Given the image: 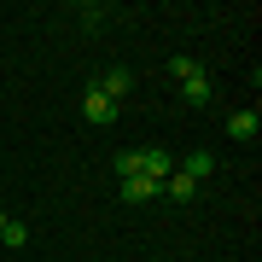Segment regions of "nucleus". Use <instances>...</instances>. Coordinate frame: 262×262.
I'll list each match as a JSON object with an SVG mask.
<instances>
[{
    "mask_svg": "<svg viewBox=\"0 0 262 262\" xmlns=\"http://www.w3.org/2000/svg\"><path fill=\"white\" fill-rule=\"evenodd\" d=\"M163 192H169V198H181V204H187V198L198 192V181H187V175H181V169H175V175H163Z\"/></svg>",
    "mask_w": 262,
    "mask_h": 262,
    "instance_id": "0eeeda50",
    "label": "nucleus"
},
{
    "mask_svg": "<svg viewBox=\"0 0 262 262\" xmlns=\"http://www.w3.org/2000/svg\"><path fill=\"white\" fill-rule=\"evenodd\" d=\"M192 70H204V64H198V58H187V53H181V58H169V76H181V82H187Z\"/></svg>",
    "mask_w": 262,
    "mask_h": 262,
    "instance_id": "9d476101",
    "label": "nucleus"
},
{
    "mask_svg": "<svg viewBox=\"0 0 262 262\" xmlns=\"http://www.w3.org/2000/svg\"><path fill=\"white\" fill-rule=\"evenodd\" d=\"M256 128H262L256 111H233V117H227V134H233V140H256Z\"/></svg>",
    "mask_w": 262,
    "mask_h": 262,
    "instance_id": "20e7f679",
    "label": "nucleus"
},
{
    "mask_svg": "<svg viewBox=\"0 0 262 262\" xmlns=\"http://www.w3.org/2000/svg\"><path fill=\"white\" fill-rule=\"evenodd\" d=\"M181 99H192V105H204V99H210V76H204V70H192L187 82H181Z\"/></svg>",
    "mask_w": 262,
    "mask_h": 262,
    "instance_id": "39448f33",
    "label": "nucleus"
},
{
    "mask_svg": "<svg viewBox=\"0 0 262 262\" xmlns=\"http://www.w3.org/2000/svg\"><path fill=\"white\" fill-rule=\"evenodd\" d=\"M0 227H6V210H0Z\"/></svg>",
    "mask_w": 262,
    "mask_h": 262,
    "instance_id": "9b49d317",
    "label": "nucleus"
},
{
    "mask_svg": "<svg viewBox=\"0 0 262 262\" xmlns=\"http://www.w3.org/2000/svg\"><path fill=\"white\" fill-rule=\"evenodd\" d=\"M163 192V181H151V175H128L122 181V198H128V204H146V198H158Z\"/></svg>",
    "mask_w": 262,
    "mask_h": 262,
    "instance_id": "7ed1b4c3",
    "label": "nucleus"
},
{
    "mask_svg": "<svg viewBox=\"0 0 262 262\" xmlns=\"http://www.w3.org/2000/svg\"><path fill=\"white\" fill-rule=\"evenodd\" d=\"M117 181H128V175H140V151H117Z\"/></svg>",
    "mask_w": 262,
    "mask_h": 262,
    "instance_id": "6e6552de",
    "label": "nucleus"
},
{
    "mask_svg": "<svg viewBox=\"0 0 262 262\" xmlns=\"http://www.w3.org/2000/svg\"><path fill=\"white\" fill-rule=\"evenodd\" d=\"M210 169H215V158H210V151H192V158H181V175H187V181H204Z\"/></svg>",
    "mask_w": 262,
    "mask_h": 262,
    "instance_id": "423d86ee",
    "label": "nucleus"
},
{
    "mask_svg": "<svg viewBox=\"0 0 262 262\" xmlns=\"http://www.w3.org/2000/svg\"><path fill=\"white\" fill-rule=\"evenodd\" d=\"M0 239H6V245H12V251H18V245L29 239V227H24V222H12V215H6V227H0Z\"/></svg>",
    "mask_w": 262,
    "mask_h": 262,
    "instance_id": "1a4fd4ad",
    "label": "nucleus"
},
{
    "mask_svg": "<svg viewBox=\"0 0 262 262\" xmlns=\"http://www.w3.org/2000/svg\"><path fill=\"white\" fill-rule=\"evenodd\" d=\"M82 117H88V122H94V128H105V122H111V117H117V105H111V99H105V94H99V88H88V99H82Z\"/></svg>",
    "mask_w": 262,
    "mask_h": 262,
    "instance_id": "f03ea898",
    "label": "nucleus"
},
{
    "mask_svg": "<svg viewBox=\"0 0 262 262\" xmlns=\"http://www.w3.org/2000/svg\"><path fill=\"white\" fill-rule=\"evenodd\" d=\"M94 88H99V94H105V99H111V105H117V99H122V94H128V88H134V76H128V70H122V64H111V70H105V76H99V82H94Z\"/></svg>",
    "mask_w": 262,
    "mask_h": 262,
    "instance_id": "f257e3e1",
    "label": "nucleus"
}]
</instances>
